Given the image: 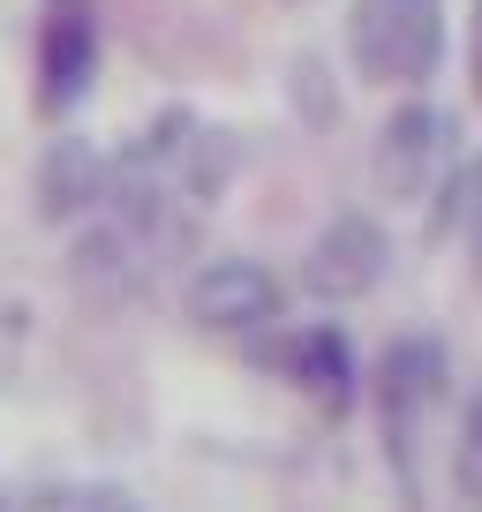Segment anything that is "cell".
Returning a JSON list of instances; mask_svg holds the SVG:
<instances>
[{
    "label": "cell",
    "instance_id": "cell-1",
    "mask_svg": "<svg viewBox=\"0 0 482 512\" xmlns=\"http://www.w3.org/2000/svg\"><path fill=\"white\" fill-rule=\"evenodd\" d=\"M354 61L377 83H422L437 68V0H354Z\"/></svg>",
    "mask_w": 482,
    "mask_h": 512
},
{
    "label": "cell",
    "instance_id": "cell-2",
    "mask_svg": "<svg viewBox=\"0 0 482 512\" xmlns=\"http://www.w3.org/2000/svg\"><path fill=\"white\" fill-rule=\"evenodd\" d=\"M279 309H287L279 279L264 272V264H249V256H219V264H204V272L189 279V317L204 324V332L257 339V332L279 324Z\"/></svg>",
    "mask_w": 482,
    "mask_h": 512
},
{
    "label": "cell",
    "instance_id": "cell-3",
    "mask_svg": "<svg viewBox=\"0 0 482 512\" xmlns=\"http://www.w3.org/2000/svg\"><path fill=\"white\" fill-rule=\"evenodd\" d=\"M385 264H392L385 226L362 219V211H339V219L309 241L302 279H309V294H317V302H362V294L385 279Z\"/></svg>",
    "mask_w": 482,
    "mask_h": 512
},
{
    "label": "cell",
    "instance_id": "cell-4",
    "mask_svg": "<svg viewBox=\"0 0 482 512\" xmlns=\"http://www.w3.org/2000/svg\"><path fill=\"white\" fill-rule=\"evenodd\" d=\"M452 113L445 106H400L377 136V189L385 196H422L452 166Z\"/></svg>",
    "mask_w": 482,
    "mask_h": 512
},
{
    "label": "cell",
    "instance_id": "cell-5",
    "mask_svg": "<svg viewBox=\"0 0 482 512\" xmlns=\"http://www.w3.org/2000/svg\"><path fill=\"white\" fill-rule=\"evenodd\" d=\"M437 392H445V347H430V339H392V347L377 354V415H385L400 460H407V445H415L422 415L437 407Z\"/></svg>",
    "mask_w": 482,
    "mask_h": 512
},
{
    "label": "cell",
    "instance_id": "cell-6",
    "mask_svg": "<svg viewBox=\"0 0 482 512\" xmlns=\"http://www.w3.org/2000/svg\"><path fill=\"white\" fill-rule=\"evenodd\" d=\"M151 249H159V241H151L144 226L106 219V226H91V234L76 241L68 279H76L83 294H98V302H129V294H144V279H151Z\"/></svg>",
    "mask_w": 482,
    "mask_h": 512
},
{
    "label": "cell",
    "instance_id": "cell-7",
    "mask_svg": "<svg viewBox=\"0 0 482 512\" xmlns=\"http://www.w3.org/2000/svg\"><path fill=\"white\" fill-rule=\"evenodd\" d=\"M91 61H98L91 16H83V0H61V8L46 16V38H38V98H46L53 113L76 106L83 83H91Z\"/></svg>",
    "mask_w": 482,
    "mask_h": 512
},
{
    "label": "cell",
    "instance_id": "cell-8",
    "mask_svg": "<svg viewBox=\"0 0 482 512\" xmlns=\"http://www.w3.org/2000/svg\"><path fill=\"white\" fill-rule=\"evenodd\" d=\"M279 377L294 384V392H309L317 407H347L354 400V354H347V339L332 332V324H309V332H294V339H279Z\"/></svg>",
    "mask_w": 482,
    "mask_h": 512
},
{
    "label": "cell",
    "instance_id": "cell-9",
    "mask_svg": "<svg viewBox=\"0 0 482 512\" xmlns=\"http://www.w3.org/2000/svg\"><path fill=\"white\" fill-rule=\"evenodd\" d=\"M98 196H106V159H98L91 144H76V136H61V144L46 151V166H38V211H46V219H76Z\"/></svg>",
    "mask_w": 482,
    "mask_h": 512
},
{
    "label": "cell",
    "instance_id": "cell-10",
    "mask_svg": "<svg viewBox=\"0 0 482 512\" xmlns=\"http://www.w3.org/2000/svg\"><path fill=\"white\" fill-rule=\"evenodd\" d=\"M53 512H136L121 490H76V497H53Z\"/></svg>",
    "mask_w": 482,
    "mask_h": 512
},
{
    "label": "cell",
    "instance_id": "cell-11",
    "mask_svg": "<svg viewBox=\"0 0 482 512\" xmlns=\"http://www.w3.org/2000/svg\"><path fill=\"white\" fill-rule=\"evenodd\" d=\"M467 460H475V467H482V400H475V407H467Z\"/></svg>",
    "mask_w": 482,
    "mask_h": 512
},
{
    "label": "cell",
    "instance_id": "cell-12",
    "mask_svg": "<svg viewBox=\"0 0 482 512\" xmlns=\"http://www.w3.org/2000/svg\"><path fill=\"white\" fill-rule=\"evenodd\" d=\"M467 53H475V91H482V0H475V31H467Z\"/></svg>",
    "mask_w": 482,
    "mask_h": 512
}]
</instances>
